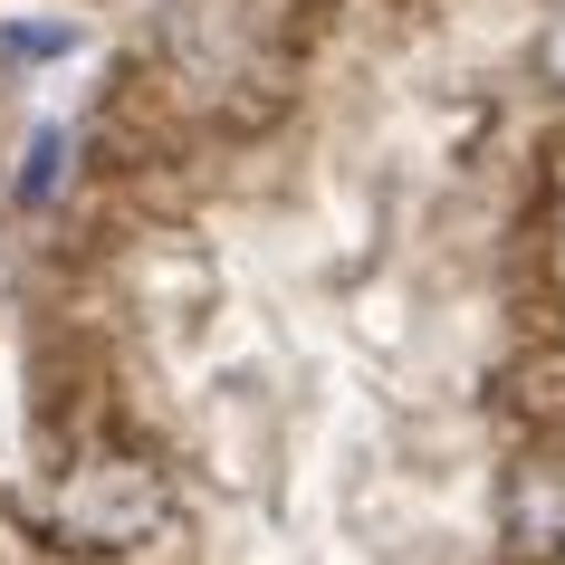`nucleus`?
<instances>
[{"instance_id": "6", "label": "nucleus", "mask_w": 565, "mask_h": 565, "mask_svg": "<svg viewBox=\"0 0 565 565\" xmlns=\"http://www.w3.org/2000/svg\"><path fill=\"white\" fill-rule=\"evenodd\" d=\"M546 58H556V77H565V20H556V39H546Z\"/></svg>"}, {"instance_id": "4", "label": "nucleus", "mask_w": 565, "mask_h": 565, "mask_svg": "<svg viewBox=\"0 0 565 565\" xmlns=\"http://www.w3.org/2000/svg\"><path fill=\"white\" fill-rule=\"evenodd\" d=\"M508 393H518V413H565V355L508 364Z\"/></svg>"}, {"instance_id": "2", "label": "nucleus", "mask_w": 565, "mask_h": 565, "mask_svg": "<svg viewBox=\"0 0 565 565\" xmlns=\"http://www.w3.org/2000/svg\"><path fill=\"white\" fill-rule=\"evenodd\" d=\"M77 527H106V536H145V527H153V479H145V470L87 479V489H77Z\"/></svg>"}, {"instance_id": "3", "label": "nucleus", "mask_w": 565, "mask_h": 565, "mask_svg": "<svg viewBox=\"0 0 565 565\" xmlns=\"http://www.w3.org/2000/svg\"><path fill=\"white\" fill-rule=\"evenodd\" d=\"M58 153H67V135H58V125H39L30 153H20V182H10V192H20V211H39L49 192H58Z\"/></svg>"}, {"instance_id": "5", "label": "nucleus", "mask_w": 565, "mask_h": 565, "mask_svg": "<svg viewBox=\"0 0 565 565\" xmlns=\"http://www.w3.org/2000/svg\"><path fill=\"white\" fill-rule=\"evenodd\" d=\"M0 49H10V58H58L67 30H30V20H20V30H0Z\"/></svg>"}, {"instance_id": "1", "label": "nucleus", "mask_w": 565, "mask_h": 565, "mask_svg": "<svg viewBox=\"0 0 565 565\" xmlns=\"http://www.w3.org/2000/svg\"><path fill=\"white\" fill-rule=\"evenodd\" d=\"M508 536H518V556L565 546V470H518V489H508Z\"/></svg>"}]
</instances>
